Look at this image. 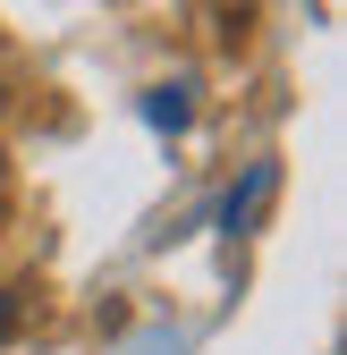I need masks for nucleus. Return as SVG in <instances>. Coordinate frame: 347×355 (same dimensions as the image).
<instances>
[{"label": "nucleus", "instance_id": "obj_3", "mask_svg": "<svg viewBox=\"0 0 347 355\" xmlns=\"http://www.w3.org/2000/svg\"><path fill=\"white\" fill-rule=\"evenodd\" d=\"M0 187H9V169H0Z\"/></svg>", "mask_w": 347, "mask_h": 355}, {"label": "nucleus", "instance_id": "obj_2", "mask_svg": "<svg viewBox=\"0 0 347 355\" xmlns=\"http://www.w3.org/2000/svg\"><path fill=\"white\" fill-rule=\"evenodd\" d=\"M144 110H153V119H161V127H178V119H187V102H178V85H161V94H153V102H144Z\"/></svg>", "mask_w": 347, "mask_h": 355}, {"label": "nucleus", "instance_id": "obj_1", "mask_svg": "<svg viewBox=\"0 0 347 355\" xmlns=\"http://www.w3.org/2000/svg\"><path fill=\"white\" fill-rule=\"evenodd\" d=\"M271 187H280V169H271V161H254V169H246V195H229V211H221V220H229V237H246V220L271 203Z\"/></svg>", "mask_w": 347, "mask_h": 355}]
</instances>
